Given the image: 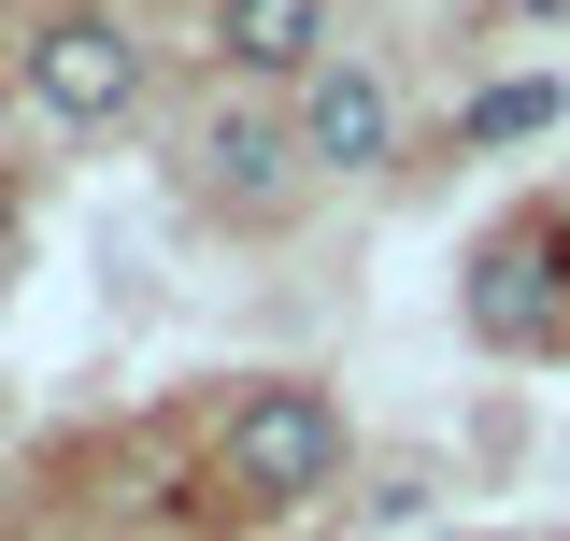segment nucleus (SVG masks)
<instances>
[{"label":"nucleus","mask_w":570,"mask_h":541,"mask_svg":"<svg viewBox=\"0 0 570 541\" xmlns=\"http://www.w3.org/2000/svg\"><path fill=\"white\" fill-rule=\"evenodd\" d=\"M129 100H142V43L115 29V14L71 0V14L29 29V115H58V129H115Z\"/></svg>","instance_id":"1"},{"label":"nucleus","mask_w":570,"mask_h":541,"mask_svg":"<svg viewBox=\"0 0 570 541\" xmlns=\"http://www.w3.org/2000/svg\"><path fill=\"white\" fill-rule=\"evenodd\" d=\"M557 328H570L557 228H499L485 257H471V342H499V356H542Z\"/></svg>","instance_id":"3"},{"label":"nucleus","mask_w":570,"mask_h":541,"mask_svg":"<svg viewBox=\"0 0 570 541\" xmlns=\"http://www.w3.org/2000/svg\"><path fill=\"white\" fill-rule=\"evenodd\" d=\"M299 157H314V171H385V157H400V100L356 58H314L299 71Z\"/></svg>","instance_id":"4"},{"label":"nucleus","mask_w":570,"mask_h":541,"mask_svg":"<svg viewBox=\"0 0 570 541\" xmlns=\"http://www.w3.org/2000/svg\"><path fill=\"white\" fill-rule=\"evenodd\" d=\"M528 129H557V86H542V71H513V86L471 100V142H528Z\"/></svg>","instance_id":"7"},{"label":"nucleus","mask_w":570,"mask_h":541,"mask_svg":"<svg viewBox=\"0 0 570 541\" xmlns=\"http://www.w3.org/2000/svg\"><path fill=\"white\" fill-rule=\"evenodd\" d=\"M513 14H542V29H570V0H513Z\"/></svg>","instance_id":"8"},{"label":"nucleus","mask_w":570,"mask_h":541,"mask_svg":"<svg viewBox=\"0 0 570 541\" xmlns=\"http://www.w3.org/2000/svg\"><path fill=\"white\" fill-rule=\"evenodd\" d=\"M343 471V413H328V385H257V400L228 413V484L243 499H314V484Z\"/></svg>","instance_id":"2"},{"label":"nucleus","mask_w":570,"mask_h":541,"mask_svg":"<svg viewBox=\"0 0 570 541\" xmlns=\"http://www.w3.org/2000/svg\"><path fill=\"white\" fill-rule=\"evenodd\" d=\"M328 0H214V58L228 71H314Z\"/></svg>","instance_id":"5"},{"label":"nucleus","mask_w":570,"mask_h":541,"mask_svg":"<svg viewBox=\"0 0 570 541\" xmlns=\"http://www.w3.org/2000/svg\"><path fill=\"white\" fill-rule=\"evenodd\" d=\"M285 157H299V129H257V115H214L200 129L214 200H285Z\"/></svg>","instance_id":"6"}]
</instances>
